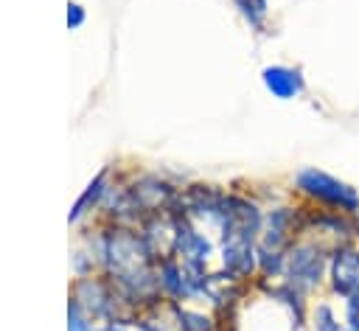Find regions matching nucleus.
<instances>
[{
	"instance_id": "423d86ee",
	"label": "nucleus",
	"mask_w": 359,
	"mask_h": 331,
	"mask_svg": "<svg viewBox=\"0 0 359 331\" xmlns=\"http://www.w3.org/2000/svg\"><path fill=\"white\" fill-rule=\"evenodd\" d=\"M233 3H236V8L241 11V17H244L255 31H261V28L266 25V14H269L266 0H233Z\"/></svg>"
},
{
	"instance_id": "7ed1b4c3",
	"label": "nucleus",
	"mask_w": 359,
	"mask_h": 331,
	"mask_svg": "<svg viewBox=\"0 0 359 331\" xmlns=\"http://www.w3.org/2000/svg\"><path fill=\"white\" fill-rule=\"evenodd\" d=\"M325 286L342 300L359 295V241H339L331 247Z\"/></svg>"
},
{
	"instance_id": "0eeeda50",
	"label": "nucleus",
	"mask_w": 359,
	"mask_h": 331,
	"mask_svg": "<svg viewBox=\"0 0 359 331\" xmlns=\"http://www.w3.org/2000/svg\"><path fill=\"white\" fill-rule=\"evenodd\" d=\"M342 320H345V328L359 331V295L342 300Z\"/></svg>"
},
{
	"instance_id": "f257e3e1",
	"label": "nucleus",
	"mask_w": 359,
	"mask_h": 331,
	"mask_svg": "<svg viewBox=\"0 0 359 331\" xmlns=\"http://www.w3.org/2000/svg\"><path fill=\"white\" fill-rule=\"evenodd\" d=\"M328 258H331V244H325L314 236H300L286 252L283 281L292 283L294 289H300L303 295H314L325 286Z\"/></svg>"
},
{
	"instance_id": "39448f33",
	"label": "nucleus",
	"mask_w": 359,
	"mask_h": 331,
	"mask_svg": "<svg viewBox=\"0 0 359 331\" xmlns=\"http://www.w3.org/2000/svg\"><path fill=\"white\" fill-rule=\"evenodd\" d=\"M309 323L314 331H345V320L337 314L331 300H314L309 306Z\"/></svg>"
},
{
	"instance_id": "f03ea898",
	"label": "nucleus",
	"mask_w": 359,
	"mask_h": 331,
	"mask_svg": "<svg viewBox=\"0 0 359 331\" xmlns=\"http://www.w3.org/2000/svg\"><path fill=\"white\" fill-rule=\"evenodd\" d=\"M294 191L309 202V205H317V208H328V210H337V213H348V216H359V191L323 171V168H300L294 174Z\"/></svg>"
},
{
	"instance_id": "20e7f679",
	"label": "nucleus",
	"mask_w": 359,
	"mask_h": 331,
	"mask_svg": "<svg viewBox=\"0 0 359 331\" xmlns=\"http://www.w3.org/2000/svg\"><path fill=\"white\" fill-rule=\"evenodd\" d=\"M261 79H264V87L280 101H292L306 93V76L300 67H292V65H269L264 67Z\"/></svg>"
},
{
	"instance_id": "6e6552de",
	"label": "nucleus",
	"mask_w": 359,
	"mask_h": 331,
	"mask_svg": "<svg viewBox=\"0 0 359 331\" xmlns=\"http://www.w3.org/2000/svg\"><path fill=\"white\" fill-rule=\"evenodd\" d=\"M345 331H353V328H345Z\"/></svg>"
}]
</instances>
